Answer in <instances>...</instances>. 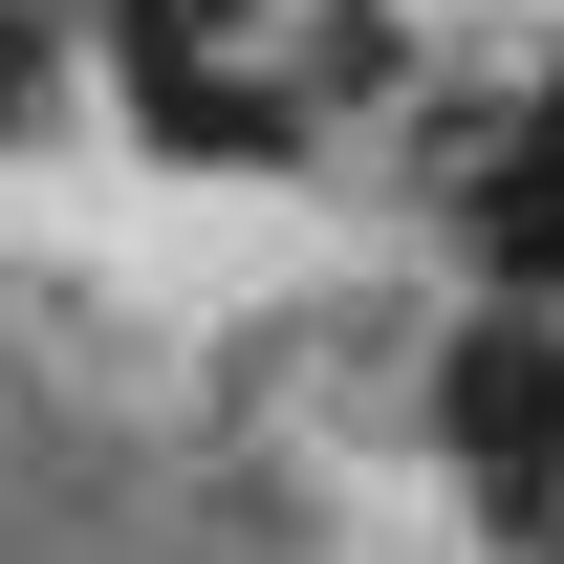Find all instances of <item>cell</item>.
Listing matches in <instances>:
<instances>
[{"label": "cell", "mask_w": 564, "mask_h": 564, "mask_svg": "<svg viewBox=\"0 0 564 564\" xmlns=\"http://www.w3.org/2000/svg\"><path fill=\"white\" fill-rule=\"evenodd\" d=\"M434 413H456V456H499V478H543V456H564V348H543V326H478Z\"/></svg>", "instance_id": "cell-1"}, {"label": "cell", "mask_w": 564, "mask_h": 564, "mask_svg": "<svg viewBox=\"0 0 564 564\" xmlns=\"http://www.w3.org/2000/svg\"><path fill=\"white\" fill-rule=\"evenodd\" d=\"M196 22H217V0H131V66L174 87V44H196Z\"/></svg>", "instance_id": "cell-2"}, {"label": "cell", "mask_w": 564, "mask_h": 564, "mask_svg": "<svg viewBox=\"0 0 564 564\" xmlns=\"http://www.w3.org/2000/svg\"><path fill=\"white\" fill-rule=\"evenodd\" d=\"M0 87H22V22H0Z\"/></svg>", "instance_id": "cell-3"}]
</instances>
